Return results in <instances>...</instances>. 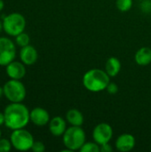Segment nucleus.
I'll return each mask as SVG.
<instances>
[{"instance_id": "nucleus-1", "label": "nucleus", "mask_w": 151, "mask_h": 152, "mask_svg": "<svg viewBox=\"0 0 151 152\" xmlns=\"http://www.w3.org/2000/svg\"><path fill=\"white\" fill-rule=\"evenodd\" d=\"M4 125L11 130L24 128L30 121V111L21 102H11L4 111Z\"/></svg>"}, {"instance_id": "nucleus-2", "label": "nucleus", "mask_w": 151, "mask_h": 152, "mask_svg": "<svg viewBox=\"0 0 151 152\" xmlns=\"http://www.w3.org/2000/svg\"><path fill=\"white\" fill-rule=\"evenodd\" d=\"M110 82V77L105 70L93 69L86 71L83 77V86L85 88L93 93H99L106 90Z\"/></svg>"}, {"instance_id": "nucleus-3", "label": "nucleus", "mask_w": 151, "mask_h": 152, "mask_svg": "<svg viewBox=\"0 0 151 152\" xmlns=\"http://www.w3.org/2000/svg\"><path fill=\"white\" fill-rule=\"evenodd\" d=\"M62 141L64 146L70 151H79L86 142L85 133L81 126H71L63 134Z\"/></svg>"}, {"instance_id": "nucleus-4", "label": "nucleus", "mask_w": 151, "mask_h": 152, "mask_svg": "<svg viewBox=\"0 0 151 152\" xmlns=\"http://www.w3.org/2000/svg\"><path fill=\"white\" fill-rule=\"evenodd\" d=\"M26 28V19L19 12H12L6 15L3 20V28L4 32L11 36L16 37L24 32Z\"/></svg>"}, {"instance_id": "nucleus-5", "label": "nucleus", "mask_w": 151, "mask_h": 152, "mask_svg": "<svg viewBox=\"0 0 151 152\" xmlns=\"http://www.w3.org/2000/svg\"><path fill=\"white\" fill-rule=\"evenodd\" d=\"M10 141L12 147L19 151H27L31 150L35 142L33 135L24 128L12 130Z\"/></svg>"}, {"instance_id": "nucleus-6", "label": "nucleus", "mask_w": 151, "mask_h": 152, "mask_svg": "<svg viewBox=\"0 0 151 152\" xmlns=\"http://www.w3.org/2000/svg\"><path fill=\"white\" fill-rule=\"evenodd\" d=\"M4 95L11 102H21L26 97V88L23 83L17 79H11L4 85Z\"/></svg>"}, {"instance_id": "nucleus-7", "label": "nucleus", "mask_w": 151, "mask_h": 152, "mask_svg": "<svg viewBox=\"0 0 151 152\" xmlns=\"http://www.w3.org/2000/svg\"><path fill=\"white\" fill-rule=\"evenodd\" d=\"M16 57V46L8 37H0V66H6Z\"/></svg>"}, {"instance_id": "nucleus-8", "label": "nucleus", "mask_w": 151, "mask_h": 152, "mask_svg": "<svg viewBox=\"0 0 151 152\" xmlns=\"http://www.w3.org/2000/svg\"><path fill=\"white\" fill-rule=\"evenodd\" d=\"M113 137V129L108 123L98 124L93 131V138L96 143L102 145L111 141Z\"/></svg>"}, {"instance_id": "nucleus-9", "label": "nucleus", "mask_w": 151, "mask_h": 152, "mask_svg": "<svg viewBox=\"0 0 151 152\" xmlns=\"http://www.w3.org/2000/svg\"><path fill=\"white\" fill-rule=\"evenodd\" d=\"M5 71L11 79L20 80L26 75V67L22 61H12L5 66Z\"/></svg>"}, {"instance_id": "nucleus-10", "label": "nucleus", "mask_w": 151, "mask_h": 152, "mask_svg": "<svg viewBox=\"0 0 151 152\" xmlns=\"http://www.w3.org/2000/svg\"><path fill=\"white\" fill-rule=\"evenodd\" d=\"M30 121L36 126H44L50 122V115L44 108H34L29 114Z\"/></svg>"}, {"instance_id": "nucleus-11", "label": "nucleus", "mask_w": 151, "mask_h": 152, "mask_svg": "<svg viewBox=\"0 0 151 152\" xmlns=\"http://www.w3.org/2000/svg\"><path fill=\"white\" fill-rule=\"evenodd\" d=\"M135 146V138L131 134H123L116 140V148L118 151H131Z\"/></svg>"}, {"instance_id": "nucleus-12", "label": "nucleus", "mask_w": 151, "mask_h": 152, "mask_svg": "<svg viewBox=\"0 0 151 152\" xmlns=\"http://www.w3.org/2000/svg\"><path fill=\"white\" fill-rule=\"evenodd\" d=\"M37 58H38V53L34 46L28 45L26 46L21 47L20 51V61H22L25 65L27 66L33 65L34 63L36 62Z\"/></svg>"}, {"instance_id": "nucleus-13", "label": "nucleus", "mask_w": 151, "mask_h": 152, "mask_svg": "<svg viewBox=\"0 0 151 152\" xmlns=\"http://www.w3.org/2000/svg\"><path fill=\"white\" fill-rule=\"evenodd\" d=\"M49 130L53 136H61L67 130V122L62 117H54L49 122Z\"/></svg>"}, {"instance_id": "nucleus-14", "label": "nucleus", "mask_w": 151, "mask_h": 152, "mask_svg": "<svg viewBox=\"0 0 151 152\" xmlns=\"http://www.w3.org/2000/svg\"><path fill=\"white\" fill-rule=\"evenodd\" d=\"M135 62L140 66H147L151 63V48L144 46L140 48L134 56Z\"/></svg>"}, {"instance_id": "nucleus-15", "label": "nucleus", "mask_w": 151, "mask_h": 152, "mask_svg": "<svg viewBox=\"0 0 151 152\" xmlns=\"http://www.w3.org/2000/svg\"><path fill=\"white\" fill-rule=\"evenodd\" d=\"M121 70V62L116 57H110L107 60L105 64V71L110 77L117 76Z\"/></svg>"}, {"instance_id": "nucleus-16", "label": "nucleus", "mask_w": 151, "mask_h": 152, "mask_svg": "<svg viewBox=\"0 0 151 152\" xmlns=\"http://www.w3.org/2000/svg\"><path fill=\"white\" fill-rule=\"evenodd\" d=\"M66 120L70 126H81L84 124V116L78 110L71 109L66 114Z\"/></svg>"}, {"instance_id": "nucleus-17", "label": "nucleus", "mask_w": 151, "mask_h": 152, "mask_svg": "<svg viewBox=\"0 0 151 152\" xmlns=\"http://www.w3.org/2000/svg\"><path fill=\"white\" fill-rule=\"evenodd\" d=\"M116 6L122 12H128L133 6V0H116Z\"/></svg>"}, {"instance_id": "nucleus-18", "label": "nucleus", "mask_w": 151, "mask_h": 152, "mask_svg": "<svg viewBox=\"0 0 151 152\" xmlns=\"http://www.w3.org/2000/svg\"><path fill=\"white\" fill-rule=\"evenodd\" d=\"M79 151L81 152H99L101 151V148L100 145L95 142H85Z\"/></svg>"}, {"instance_id": "nucleus-19", "label": "nucleus", "mask_w": 151, "mask_h": 152, "mask_svg": "<svg viewBox=\"0 0 151 152\" xmlns=\"http://www.w3.org/2000/svg\"><path fill=\"white\" fill-rule=\"evenodd\" d=\"M15 42H16L17 45H19L20 47H23V46L29 45L30 37L27 33L22 32V33H20L15 37Z\"/></svg>"}, {"instance_id": "nucleus-20", "label": "nucleus", "mask_w": 151, "mask_h": 152, "mask_svg": "<svg viewBox=\"0 0 151 152\" xmlns=\"http://www.w3.org/2000/svg\"><path fill=\"white\" fill-rule=\"evenodd\" d=\"M12 145L10 140L0 138V152H9Z\"/></svg>"}, {"instance_id": "nucleus-21", "label": "nucleus", "mask_w": 151, "mask_h": 152, "mask_svg": "<svg viewBox=\"0 0 151 152\" xmlns=\"http://www.w3.org/2000/svg\"><path fill=\"white\" fill-rule=\"evenodd\" d=\"M45 150V146L42 142H34L31 151H33L34 152H44Z\"/></svg>"}, {"instance_id": "nucleus-22", "label": "nucleus", "mask_w": 151, "mask_h": 152, "mask_svg": "<svg viewBox=\"0 0 151 152\" xmlns=\"http://www.w3.org/2000/svg\"><path fill=\"white\" fill-rule=\"evenodd\" d=\"M141 9L144 12H151V0H142L141 4Z\"/></svg>"}, {"instance_id": "nucleus-23", "label": "nucleus", "mask_w": 151, "mask_h": 152, "mask_svg": "<svg viewBox=\"0 0 151 152\" xmlns=\"http://www.w3.org/2000/svg\"><path fill=\"white\" fill-rule=\"evenodd\" d=\"M106 90H107V92H108L109 94H116L118 92V86H117V84L109 82V84L108 85Z\"/></svg>"}, {"instance_id": "nucleus-24", "label": "nucleus", "mask_w": 151, "mask_h": 152, "mask_svg": "<svg viewBox=\"0 0 151 152\" xmlns=\"http://www.w3.org/2000/svg\"><path fill=\"white\" fill-rule=\"evenodd\" d=\"M100 148H101V152L113 151V148H112V146L109 144V142L104 143V144H102V145H100Z\"/></svg>"}, {"instance_id": "nucleus-25", "label": "nucleus", "mask_w": 151, "mask_h": 152, "mask_svg": "<svg viewBox=\"0 0 151 152\" xmlns=\"http://www.w3.org/2000/svg\"><path fill=\"white\" fill-rule=\"evenodd\" d=\"M4 124V114L0 112V126Z\"/></svg>"}, {"instance_id": "nucleus-26", "label": "nucleus", "mask_w": 151, "mask_h": 152, "mask_svg": "<svg viewBox=\"0 0 151 152\" xmlns=\"http://www.w3.org/2000/svg\"><path fill=\"white\" fill-rule=\"evenodd\" d=\"M4 1H3V0H0V12L4 9Z\"/></svg>"}, {"instance_id": "nucleus-27", "label": "nucleus", "mask_w": 151, "mask_h": 152, "mask_svg": "<svg viewBox=\"0 0 151 152\" xmlns=\"http://www.w3.org/2000/svg\"><path fill=\"white\" fill-rule=\"evenodd\" d=\"M4 95V87L0 86V98Z\"/></svg>"}, {"instance_id": "nucleus-28", "label": "nucleus", "mask_w": 151, "mask_h": 152, "mask_svg": "<svg viewBox=\"0 0 151 152\" xmlns=\"http://www.w3.org/2000/svg\"><path fill=\"white\" fill-rule=\"evenodd\" d=\"M3 29H4V28H3V21L0 20V32H1Z\"/></svg>"}, {"instance_id": "nucleus-29", "label": "nucleus", "mask_w": 151, "mask_h": 152, "mask_svg": "<svg viewBox=\"0 0 151 152\" xmlns=\"http://www.w3.org/2000/svg\"><path fill=\"white\" fill-rule=\"evenodd\" d=\"M1 134H1V130H0V138H1Z\"/></svg>"}, {"instance_id": "nucleus-30", "label": "nucleus", "mask_w": 151, "mask_h": 152, "mask_svg": "<svg viewBox=\"0 0 151 152\" xmlns=\"http://www.w3.org/2000/svg\"><path fill=\"white\" fill-rule=\"evenodd\" d=\"M138 1H142V0H138Z\"/></svg>"}]
</instances>
